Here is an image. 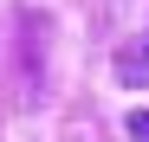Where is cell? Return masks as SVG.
<instances>
[{
    "label": "cell",
    "instance_id": "1",
    "mask_svg": "<svg viewBox=\"0 0 149 142\" xmlns=\"http://www.w3.org/2000/svg\"><path fill=\"white\" fill-rule=\"evenodd\" d=\"M123 78H130V84H143V78H149V32H143L136 52H123Z\"/></svg>",
    "mask_w": 149,
    "mask_h": 142
},
{
    "label": "cell",
    "instance_id": "2",
    "mask_svg": "<svg viewBox=\"0 0 149 142\" xmlns=\"http://www.w3.org/2000/svg\"><path fill=\"white\" fill-rule=\"evenodd\" d=\"M130 136H136V142H149V110H130Z\"/></svg>",
    "mask_w": 149,
    "mask_h": 142
}]
</instances>
